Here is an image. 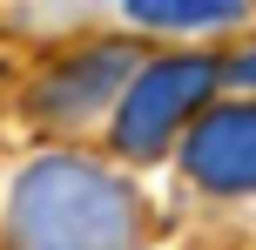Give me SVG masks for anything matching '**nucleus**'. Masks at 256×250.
Returning <instances> with one entry per match:
<instances>
[{
  "label": "nucleus",
  "instance_id": "4",
  "mask_svg": "<svg viewBox=\"0 0 256 250\" xmlns=\"http://www.w3.org/2000/svg\"><path fill=\"white\" fill-rule=\"evenodd\" d=\"M122 75H128V54L122 48H102V54H88V61L61 68V75L40 88V108H48V115H88Z\"/></svg>",
  "mask_w": 256,
  "mask_h": 250
},
{
  "label": "nucleus",
  "instance_id": "2",
  "mask_svg": "<svg viewBox=\"0 0 256 250\" xmlns=\"http://www.w3.org/2000/svg\"><path fill=\"white\" fill-rule=\"evenodd\" d=\"M216 81H222L216 61H162V68H148V75H135V88H128V102H122L115 142L128 156H155Z\"/></svg>",
  "mask_w": 256,
  "mask_h": 250
},
{
  "label": "nucleus",
  "instance_id": "1",
  "mask_svg": "<svg viewBox=\"0 0 256 250\" xmlns=\"http://www.w3.org/2000/svg\"><path fill=\"white\" fill-rule=\"evenodd\" d=\"M7 250H135V196L81 156H40L7 196Z\"/></svg>",
  "mask_w": 256,
  "mask_h": 250
},
{
  "label": "nucleus",
  "instance_id": "6",
  "mask_svg": "<svg viewBox=\"0 0 256 250\" xmlns=\"http://www.w3.org/2000/svg\"><path fill=\"white\" fill-rule=\"evenodd\" d=\"M236 81H250V88H256V54H243V68H236Z\"/></svg>",
  "mask_w": 256,
  "mask_h": 250
},
{
  "label": "nucleus",
  "instance_id": "3",
  "mask_svg": "<svg viewBox=\"0 0 256 250\" xmlns=\"http://www.w3.org/2000/svg\"><path fill=\"white\" fill-rule=\"evenodd\" d=\"M196 183L209 189H256V108H216L189 129V149H182Z\"/></svg>",
  "mask_w": 256,
  "mask_h": 250
},
{
  "label": "nucleus",
  "instance_id": "5",
  "mask_svg": "<svg viewBox=\"0 0 256 250\" xmlns=\"http://www.w3.org/2000/svg\"><path fill=\"white\" fill-rule=\"evenodd\" d=\"M142 27H222L243 14V0H122Z\"/></svg>",
  "mask_w": 256,
  "mask_h": 250
}]
</instances>
